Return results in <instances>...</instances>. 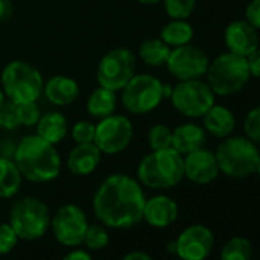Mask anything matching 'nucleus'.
<instances>
[{"mask_svg": "<svg viewBox=\"0 0 260 260\" xmlns=\"http://www.w3.org/2000/svg\"><path fill=\"white\" fill-rule=\"evenodd\" d=\"M144 191L137 179L116 173L103 181L93 196V213L110 228H128L143 219Z\"/></svg>", "mask_w": 260, "mask_h": 260, "instance_id": "1", "label": "nucleus"}, {"mask_svg": "<svg viewBox=\"0 0 260 260\" xmlns=\"http://www.w3.org/2000/svg\"><path fill=\"white\" fill-rule=\"evenodd\" d=\"M14 162L23 178L31 182H51L61 170V159L54 144L39 135H28L20 140L14 150Z\"/></svg>", "mask_w": 260, "mask_h": 260, "instance_id": "2", "label": "nucleus"}, {"mask_svg": "<svg viewBox=\"0 0 260 260\" xmlns=\"http://www.w3.org/2000/svg\"><path fill=\"white\" fill-rule=\"evenodd\" d=\"M184 158L173 147L152 150L138 166V179L150 188H170L184 178Z\"/></svg>", "mask_w": 260, "mask_h": 260, "instance_id": "3", "label": "nucleus"}, {"mask_svg": "<svg viewBox=\"0 0 260 260\" xmlns=\"http://www.w3.org/2000/svg\"><path fill=\"white\" fill-rule=\"evenodd\" d=\"M0 81L5 96L16 104L37 101L45 84L40 71L23 60L10 61L2 71Z\"/></svg>", "mask_w": 260, "mask_h": 260, "instance_id": "4", "label": "nucleus"}, {"mask_svg": "<svg viewBox=\"0 0 260 260\" xmlns=\"http://www.w3.org/2000/svg\"><path fill=\"white\" fill-rule=\"evenodd\" d=\"M251 74L246 57L226 52L208 64V86L217 95L226 96L239 92L248 83Z\"/></svg>", "mask_w": 260, "mask_h": 260, "instance_id": "5", "label": "nucleus"}, {"mask_svg": "<svg viewBox=\"0 0 260 260\" xmlns=\"http://www.w3.org/2000/svg\"><path fill=\"white\" fill-rule=\"evenodd\" d=\"M10 225L14 228L19 239L36 240L46 234L51 225V216L46 204L37 198L17 199L10 211Z\"/></svg>", "mask_w": 260, "mask_h": 260, "instance_id": "6", "label": "nucleus"}, {"mask_svg": "<svg viewBox=\"0 0 260 260\" xmlns=\"http://www.w3.org/2000/svg\"><path fill=\"white\" fill-rule=\"evenodd\" d=\"M164 100V83L149 74H135L121 89V103L132 115H146Z\"/></svg>", "mask_w": 260, "mask_h": 260, "instance_id": "7", "label": "nucleus"}, {"mask_svg": "<svg viewBox=\"0 0 260 260\" xmlns=\"http://www.w3.org/2000/svg\"><path fill=\"white\" fill-rule=\"evenodd\" d=\"M258 150L248 138H226L216 152L219 170L233 178H243L255 172L258 162Z\"/></svg>", "mask_w": 260, "mask_h": 260, "instance_id": "8", "label": "nucleus"}, {"mask_svg": "<svg viewBox=\"0 0 260 260\" xmlns=\"http://www.w3.org/2000/svg\"><path fill=\"white\" fill-rule=\"evenodd\" d=\"M137 57L127 48L109 51L98 64L96 81L101 87L118 92L135 75Z\"/></svg>", "mask_w": 260, "mask_h": 260, "instance_id": "9", "label": "nucleus"}, {"mask_svg": "<svg viewBox=\"0 0 260 260\" xmlns=\"http://www.w3.org/2000/svg\"><path fill=\"white\" fill-rule=\"evenodd\" d=\"M170 100L179 113L188 118H201L214 104V92L208 83H204L199 78L185 80L173 87Z\"/></svg>", "mask_w": 260, "mask_h": 260, "instance_id": "10", "label": "nucleus"}, {"mask_svg": "<svg viewBox=\"0 0 260 260\" xmlns=\"http://www.w3.org/2000/svg\"><path fill=\"white\" fill-rule=\"evenodd\" d=\"M134 137V125L124 115H109L95 125L93 144L101 153L116 155L124 152Z\"/></svg>", "mask_w": 260, "mask_h": 260, "instance_id": "11", "label": "nucleus"}, {"mask_svg": "<svg viewBox=\"0 0 260 260\" xmlns=\"http://www.w3.org/2000/svg\"><path fill=\"white\" fill-rule=\"evenodd\" d=\"M208 64L210 61L205 52L190 43L170 51L169 60L166 63L169 72L179 81L201 78L207 74Z\"/></svg>", "mask_w": 260, "mask_h": 260, "instance_id": "12", "label": "nucleus"}, {"mask_svg": "<svg viewBox=\"0 0 260 260\" xmlns=\"http://www.w3.org/2000/svg\"><path fill=\"white\" fill-rule=\"evenodd\" d=\"M55 239L66 246H77L83 243L86 230H87V217L84 211L74 205L68 204L57 210L51 222Z\"/></svg>", "mask_w": 260, "mask_h": 260, "instance_id": "13", "label": "nucleus"}, {"mask_svg": "<svg viewBox=\"0 0 260 260\" xmlns=\"http://www.w3.org/2000/svg\"><path fill=\"white\" fill-rule=\"evenodd\" d=\"M213 248V234L204 225H191L176 240V254L182 260H204Z\"/></svg>", "mask_w": 260, "mask_h": 260, "instance_id": "14", "label": "nucleus"}, {"mask_svg": "<svg viewBox=\"0 0 260 260\" xmlns=\"http://www.w3.org/2000/svg\"><path fill=\"white\" fill-rule=\"evenodd\" d=\"M184 175L196 184H208L219 175V164L216 155L210 150L199 149L185 155Z\"/></svg>", "mask_w": 260, "mask_h": 260, "instance_id": "15", "label": "nucleus"}, {"mask_svg": "<svg viewBox=\"0 0 260 260\" xmlns=\"http://www.w3.org/2000/svg\"><path fill=\"white\" fill-rule=\"evenodd\" d=\"M225 45L230 52L248 57L258 48L257 29L246 20L231 22L225 29Z\"/></svg>", "mask_w": 260, "mask_h": 260, "instance_id": "16", "label": "nucleus"}, {"mask_svg": "<svg viewBox=\"0 0 260 260\" xmlns=\"http://www.w3.org/2000/svg\"><path fill=\"white\" fill-rule=\"evenodd\" d=\"M101 162V152L93 143L77 144L68 155V169L72 175L86 176L95 172Z\"/></svg>", "mask_w": 260, "mask_h": 260, "instance_id": "17", "label": "nucleus"}, {"mask_svg": "<svg viewBox=\"0 0 260 260\" xmlns=\"http://www.w3.org/2000/svg\"><path fill=\"white\" fill-rule=\"evenodd\" d=\"M178 217V205L169 196H155L146 201L143 219H146L152 226L164 228L173 223Z\"/></svg>", "mask_w": 260, "mask_h": 260, "instance_id": "18", "label": "nucleus"}, {"mask_svg": "<svg viewBox=\"0 0 260 260\" xmlns=\"http://www.w3.org/2000/svg\"><path fill=\"white\" fill-rule=\"evenodd\" d=\"M43 92L49 103L55 106H69L78 98L80 87L74 78L55 75L43 84Z\"/></svg>", "mask_w": 260, "mask_h": 260, "instance_id": "19", "label": "nucleus"}, {"mask_svg": "<svg viewBox=\"0 0 260 260\" xmlns=\"http://www.w3.org/2000/svg\"><path fill=\"white\" fill-rule=\"evenodd\" d=\"M205 141H207V137H205L204 127L193 124V122H185V124L178 125L173 130L172 147L181 155H188L191 152L202 149Z\"/></svg>", "mask_w": 260, "mask_h": 260, "instance_id": "20", "label": "nucleus"}, {"mask_svg": "<svg viewBox=\"0 0 260 260\" xmlns=\"http://www.w3.org/2000/svg\"><path fill=\"white\" fill-rule=\"evenodd\" d=\"M36 127H37V135L40 138L55 146L66 138L68 119L60 112H46L39 118Z\"/></svg>", "mask_w": 260, "mask_h": 260, "instance_id": "21", "label": "nucleus"}, {"mask_svg": "<svg viewBox=\"0 0 260 260\" xmlns=\"http://www.w3.org/2000/svg\"><path fill=\"white\" fill-rule=\"evenodd\" d=\"M202 118H204V127L207 132L219 138H225L231 135V132L236 127V118L233 112L226 109L225 106L213 104Z\"/></svg>", "mask_w": 260, "mask_h": 260, "instance_id": "22", "label": "nucleus"}, {"mask_svg": "<svg viewBox=\"0 0 260 260\" xmlns=\"http://www.w3.org/2000/svg\"><path fill=\"white\" fill-rule=\"evenodd\" d=\"M23 176L14 159L0 156V198L8 199L19 193Z\"/></svg>", "mask_w": 260, "mask_h": 260, "instance_id": "23", "label": "nucleus"}, {"mask_svg": "<svg viewBox=\"0 0 260 260\" xmlns=\"http://www.w3.org/2000/svg\"><path fill=\"white\" fill-rule=\"evenodd\" d=\"M87 113L96 119H103L109 115H112L116 109V92L109 90L106 87H96L86 104Z\"/></svg>", "mask_w": 260, "mask_h": 260, "instance_id": "24", "label": "nucleus"}, {"mask_svg": "<svg viewBox=\"0 0 260 260\" xmlns=\"http://www.w3.org/2000/svg\"><path fill=\"white\" fill-rule=\"evenodd\" d=\"M170 46L161 39H147L140 45L138 55L144 64L152 68H161L167 63L170 55Z\"/></svg>", "mask_w": 260, "mask_h": 260, "instance_id": "25", "label": "nucleus"}, {"mask_svg": "<svg viewBox=\"0 0 260 260\" xmlns=\"http://www.w3.org/2000/svg\"><path fill=\"white\" fill-rule=\"evenodd\" d=\"M159 39L170 48L188 45L193 39V28L185 20H172L161 29Z\"/></svg>", "mask_w": 260, "mask_h": 260, "instance_id": "26", "label": "nucleus"}, {"mask_svg": "<svg viewBox=\"0 0 260 260\" xmlns=\"http://www.w3.org/2000/svg\"><path fill=\"white\" fill-rule=\"evenodd\" d=\"M251 257L252 248L245 237L230 239L220 252V260H251Z\"/></svg>", "mask_w": 260, "mask_h": 260, "instance_id": "27", "label": "nucleus"}, {"mask_svg": "<svg viewBox=\"0 0 260 260\" xmlns=\"http://www.w3.org/2000/svg\"><path fill=\"white\" fill-rule=\"evenodd\" d=\"M147 141L152 150H164L172 147L173 130L166 124H155L147 134Z\"/></svg>", "mask_w": 260, "mask_h": 260, "instance_id": "28", "label": "nucleus"}, {"mask_svg": "<svg viewBox=\"0 0 260 260\" xmlns=\"http://www.w3.org/2000/svg\"><path fill=\"white\" fill-rule=\"evenodd\" d=\"M164 8L170 19L185 20L193 14L196 0H164Z\"/></svg>", "mask_w": 260, "mask_h": 260, "instance_id": "29", "label": "nucleus"}, {"mask_svg": "<svg viewBox=\"0 0 260 260\" xmlns=\"http://www.w3.org/2000/svg\"><path fill=\"white\" fill-rule=\"evenodd\" d=\"M17 127H20L17 116V104L10 100H5L4 104L0 106V130L11 132Z\"/></svg>", "mask_w": 260, "mask_h": 260, "instance_id": "30", "label": "nucleus"}, {"mask_svg": "<svg viewBox=\"0 0 260 260\" xmlns=\"http://www.w3.org/2000/svg\"><path fill=\"white\" fill-rule=\"evenodd\" d=\"M83 243L90 249H101L109 243V234L101 225H90L86 230Z\"/></svg>", "mask_w": 260, "mask_h": 260, "instance_id": "31", "label": "nucleus"}, {"mask_svg": "<svg viewBox=\"0 0 260 260\" xmlns=\"http://www.w3.org/2000/svg\"><path fill=\"white\" fill-rule=\"evenodd\" d=\"M17 116H19L20 125H25V127H32V125H36L37 121H39V118L42 116L40 107L37 106V101L20 103V104H17Z\"/></svg>", "mask_w": 260, "mask_h": 260, "instance_id": "32", "label": "nucleus"}, {"mask_svg": "<svg viewBox=\"0 0 260 260\" xmlns=\"http://www.w3.org/2000/svg\"><path fill=\"white\" fill-rule=\"evenodd\" d=\"M243 128L248 140L260 144V106L248 112L243 122Z\"/></svg>", "mask_w": 260, "mask_h": 260, "instance_id": "33", "label": "nucleus"}, {"mask_svg": "<svg viewBox=\"0 0 260 260\" xmlns=\"http://www.w3.org/2000/svg\"><path fill=\"white\" fill-rule=\"evenodd\" d=\"M93 138H95V124L83 119L72 127V140L77 144L93 143Z\"/></svg>", "mask_w": 260, "mask_h": 260, "instance_id": "34", "label": "nucleus"}, {"mask_svg": "<svg viewBox=\"0 0 260 260\" xmlns=\"http://www.w3.org/2000/svg\"><path fill=\"white\" fill-rule=\"evenodd\" d=\"M19 236L10 223H0V255L8 254L17 245Z\"/></svg>", "mask_w": 260, "mask_h": 260, "instance_id": "35", "label": "nucleus"}, {"mask_svg": "<svg viewBox=\"0 0 260 260\" xmlns=\"http://www.w3.org/2000/svg\"><path fill=\"white\" fill-rule=\"evenodd\" d=\"M245 17L251 26L260 29V0H251L245 10Z\"/></svg>", "mask_w": 260, "mask_h": 260, "instance_id": "36", "label": "nucleus"}, {"mask_svg": "<svg viewBox=\"0 0 260 260\" xmlns=\"http://www.w3.org/2000/svg\"><path fill=\"white\" fill-rule=\"evenodd\" d=\"M249 74L255 78H260V48H257L251 55L246 57Z\"/></svg>", "mask_w": 260, "mask_h": 260, "instance_id": "37", "label": "nucleus"}, {"mask_svg": "<svg viewBox=\"0 0 260 260\" xmlns=\"http://www.w3.org/2000/svg\"><path fill=\"white\" fill-rule=\"evenodd\" d=\"M14 13V5L11 0H0V22H7Z\"/></svg>", "mask_w": 260, "mask_h": 260, "instance_id": "38", "label": "nucleus"}, {"mask_svg": "<svg viewBox=\"0 0 260 260\" xmlns=\"http://www.w3.org/2000/svg\"><path fill=\"white\" fill-rule=\"evenodd\" d=\"M61 260H92V257L86 251L77 249V251H72V252L66 254Z\"/></svg>", "mask_w": 260, "mask_h": 260, "instance_id": "39", "label": "nucleus"}, {"mask_svg": "<svg viewBox=\"0 0 260 260\" xmlns=\"http://www.w3.org/2000/svg\"><path fill=\"white\" fill-rule=\"evenodd\" d=\"M121 260H153L149 254L143 252V251H132L128 252L127 255H124Z\"/></svg>", "mask_w": 260, "mask_h": 260, "instance_id": "40", "label": "nucleus"}, {"mask_svg": "<svg viewBox=\"0 0 260 260\" xmlns=\"http://www.w3.org/2000/svg\"><path fill=\"white\" fill-rule=\"evenodd\" d=\"M140 4H143V5H156V4H159L161 0H138Z\"/></svg>", "mask_w": 260, "mask_h": 260, "instance_id": "41", "label": "nucleus"}, {"mask_svg": "<svg viewBox=\"0 0 260 260\" xmlns=\"http://www.w3.org/2000/svg\"><path fill=\"white\" fill-rule=\"evenodd\" d=\"M169 249H170V252H176V240L169 243Z\"/></svg>", "mask_w": 260, "mask_h": 260, "instance_id": "42", "label": "nucleus"}, {"mask_svg": "<svg viewBox=\"0 0 260 260\" xmlns=\"http://www.w3.org/2000/svg\"><path fill=\"white\" fill-rule=\"evenodd\" d=\"M7 100V96H5V93H4V90L2 89H0V106H2L4 104V101Z\"/></svg>", "mask_w": 260, "mask_h": 260, "instance_id": "43", "label": "nucleus"}, {"mask_svg": "<svg viewBox=\"0 0 260 260\" xmlns=\"http://www.w3.org/2000/svg\"><path fill=\"white\" fill-rule=\"evenodd\" d=\"M255 172L258 173V176H260V158H258V162H257V169H255Z\"/></svg>", "mask_w": 260, "mask_h": 260, "instance_id": "44", "label": "nucleus"}]
</instances>
